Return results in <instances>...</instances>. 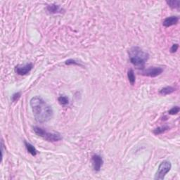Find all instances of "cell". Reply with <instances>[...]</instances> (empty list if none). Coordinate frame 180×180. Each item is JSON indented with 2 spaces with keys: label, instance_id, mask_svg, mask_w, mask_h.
<instances>
[{
  "label": "cell",
  "instance_id": "6da1fadb",
  "mask_svg": "<svg viewBox=\"0 0 180 180\" xmlns=\"http://www.w3.org/2000/svg\"><path fill=\"white\" fill-rule=\"evenodd\" d=\"M30 104L33 116L37 122L45 123L52 118V108L40 96L32 97L30 101Z\"/></svg>",
  "mask_w": 180,
  "mask_h": 180
},
{
  "label": "cell",
  "instance_id": "7a4b0ae2",
  "mask_svg": "<svg viewBox=\"0 0 180 180\" xmlns=\"http://www.w3.org/2000/svg\"><path fill=\"white\" fill-rule=\"evenodd\" d=\"M129 57L131 63L139 69H143L148 61L149 55L139 47H133L129 50Z\"/></svg>",
  "mask_w": 180,
  "mask_h": 180
},
{
  "label": "cell",
  "instance_id": "3957f363",
  "mask_svg": "<svg viewBox=\"0 0 180 180\" xmlns=\"http://www.w3.org/2000/svg\"><path fill=\"white\" fill-rule=\"evenodd\" d=\"M33 130L34 133L40 137L47 141H50V142H56L62 139V137L60 134L56 132H49L46 131L43 128L37 127V126H34L33 127Z\"/></svg>",
  "mask_w": 180,
  "mask_h": 180
},
{
  "label": "cell",
  "instance_id": "277c9868",
  "mask_svg": "<svg viewBox=\"0 0 180 180\" xmlns=\"http://www.w3.org/2000/svg\"><path fill=\"white\" fill-rule=\"evenodd\" d=\"M172 165L170 161L165 160V161L162 162L160 164V165H159L158 170H157L156 173V175H155L154 179L156 180L164 179L165 175L170 171Z\"/></svg>",
  "mask_w": 180,
  "mask_h": 180
},
{
  "label": "cell",
  "instance_id": "5b68a950",
  "mask_svg": "<svg viewBox=\"0 0 180 180\" xmlns=\"http://www.w3.org/2000/svg\"><path fill=\"white\" fill-rule=\"evenodd\" d=\"M162 72H163V69L160 67H151V68L143 70L141 74L147 77L156 78L157 76L160 75Z\"/></svg>",
  "mask_w": 180,
  "mask_h": 180
},
{
  "label": "cell",
  "instance_id": "8992f818",
  "mask_svg": "<svg viewBox=\"0 0 180 180\" xmlns=\"http://www.w3.org/2000/svg\"><path fill=\"white\" fill-rule=\"evenodd\" d=\"M33 68V64H27L23 66V65H18L15 68V72L19 75H26L31 71Z\"/></svg>",
  "mask_w": 180,
  "mask_h": 180
},
{
  "label": "cell",
  "instance_id": "52a82bcc",
  "mask_svg": "<svg viewBox=\"0 0 180 180\" xmlns=\"http://www.w3.org/2000/svg\"><path fill=\"white\" fill-rule=\"evenodd\" d=\"M91 160H92L94 170L95 171L99 172V170H101L103 163V160L102 157L98 154H95L94 155L92 158H91Z\"/></svg>",
  "mask_w": 180,
  "mask_h": 180
},
{
  "label": "cell",
  "instance_id": "ba28073f",
  "mask_svg": "<svg viewBox=\"0 0 180 180\" xmlns=\"http://www.w3.org/2000/svg\"><path fill=\"white\" fill-rule=\"evenodd\" d=\"M179 20V18L178 16L168 17V18L165 19L163 23H162V25H163L165 27H166V28H168V27L174 26V25L178 23Z\"/></svg>",
  "mask_w": 180,
  "mask_h": 180
},
{
  "label": "cell",
  "instance_id": "9c48e42d",
  "mask_svg": "<svg viewBox=\"0 0 180 180\" xmlns=\"http://www.w3.org/2000/svg\"><path fill=\"white\" fill-rule=\"evenodd\" d=\"M47 9L49 13H53V14H55V13H61L63 11V9L61 8L60 6L57 5L56 4H51L48 5Z\"/></svg>",
  "mask_w": 180,
  "mask_h": 180
},
{
  "label": "cell",
  "instance_id": "30bf717a",
  "mask_svg": "<svg viewBox=\"0 0 180 180\" xmlns=\"http://www.w3.org/2000/svg\"><path fill=\"white\" fill-rule=\"evenodd\" d=\"M175 91V87H171V86H168V87H163L162 89H160V91H159V93H160V94H161L162 96H166V95L171 94L173 93Z\"/></svg>",
  "mask_w": 180,
  "mask_h": 180
},
{
  "label": "cell",
  "instance_id": "8fae6325",
  "mask_svg": "<svg viewBox=\"0 0 180 180\" xmlns=\"http://www.w3.org/2000/svg\"><path fill=\"white\" fill-rule=\"evenodd\" d=\"M25 145H26L27 150H28V152H29L30 154L32 155V156H35L36 155H37V150H36V149L34 148V146H33V145H32L31 143L27 142V141H25Z\"/></svg>",
  "mask_w": 180,
  "mask_h": 180
},
{
  "label": "cell",
  "instance_id": "7c38bea8",
  "mask_svg": "<svg viewBox=\"0 0 180 180\" xmlns=\"http://www.w3.org/2000/svg\"><path fill=\"white\" fill-rule=\"evenodd\" d=\"M169 129H170L169 126L164 125V126H161V127H158L156 128V129L154 130L153 132H154V135H161V134L165 132L166 131H168Z\"/></svg>",
  "mask_w": 180,
  "mask_h": 180
},
{
  "label": "cell",
  "instance_id": "4fadbf2b",
  "mask_svg": "<svg viewBox=\"0 0 180 180\" xmlns=\"http://www.w3.org/2000/svg\"><path fill=\"white\" fill-rule=\"evenodd\" d=\"M127 78L128 80L130 82L132 85H134L136 81V78H135V72L132 69H130L127 72Z\"/></svg>",
  "mask_w": 180,
  "mask_h": 180
},
{
  "label": "cell",
  "instance_id": "5bb4252c",
  "mask_svg": "<svg viewBox=\"0 0 180 180\" xmlns=\"http://www.w3.org/2000/svg\"><path fill=\"white\" fill-rule=\"evenodd\" d=\"M170 7H171L173 9H179L180 7V1L177 0H172V1H166Z\"/></svg>",
  "mask_w": 180,
  "mask_h": 180
},
{
  "label": "cell",
  "instance_id": "9a60e30c",
  "mask_svg": "<svg viewBox=\"0 0 180 180\" xmlns=\"http://www.w3.org/2000/svg\"><path fill=\"white\" fill-rule=\"evenodd\" d=\"M58 101L61 106H66L69 103V99L66 96H60L59 97Z\"/></svg>",
  "mask_w": 180,
  "mask_h": 180
},
{
  "label": "cell",
  "instance_id": "2e32d148",
  "mask_svg": "<svg viewBox=\"0 0 180 180\" xmlns=\"http://www.w3.org/2000/svg\"><path fill=\"white\" fill-rule=\"evenodd\" d=\"M180 108L179 106H174L172 107V108L170 109V110L168 111V113L170 115H172V116H174V115L177 114L179 112Z\"/></svg>",
  "mask_w": 180,
  "mask_h": 180
},
{
  "label": "cell",
  "instance_id": "e0dca14e",
  "mask_svg": "<svg viewBox=\"0 0 180 180\" xmlns=\"http://www.w3.org/2000/svg\"><path fill=\"white\" fill-rule=\"evenodd\" d=\"M20 96H21V93L20 92H16V93L13 94L12 95V97H11V101H12L13 102L17 101L19 99H20Z\"/></svg>",
  "mask_w": 180,
  "mask_h": 180
},
{
  "label": "cell",
  "instance_id": "ac0fdd59",
  "mask_svg": "<svg viewBox=\"0 0 180 180\" xmlns=\"http://www.w3.org/2000/svg\"><path fill=\"white\" fill-rule=\"evenodd\" d=\"M66 65H77V66H81L79 63L77 62L76 61L73 60V59H68L66 61Z\"/></svg>",
  "mask_w": 180,
  "mask_h": 180
},
{
  "label": "cell",
  "instance_id": "d6986e66",
  "mask_svg": "<svg viewBox=\"0 0 180 180\" xmlns=\"http://www.w3.org/2000/svg\"><path fill=\"white\" fill-rule=\"evenodd\" d=\"M178 48H179V45L178 44H174L172 46L171 49H170V52L171 53H175L177 51Z\"/></svg>",
  "mask_w": 180,
  "mask_h": 180
}]
</instances>
